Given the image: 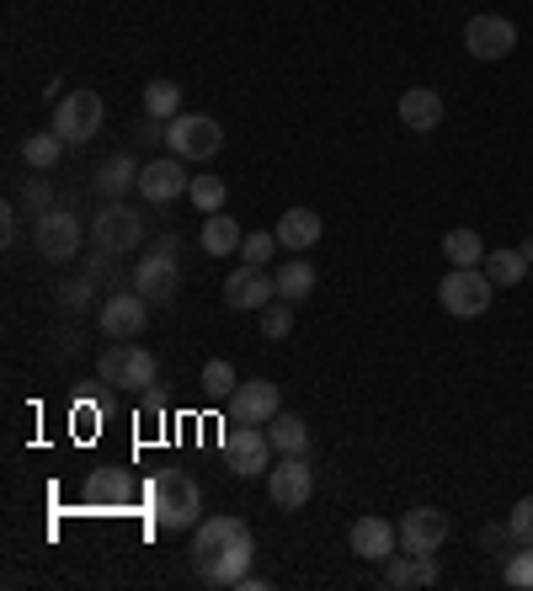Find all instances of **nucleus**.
Segmentation results:
<instances>
[{
  "mask_svg": "<svg viewBox=\"0 0 533 591\" xmlns=\"http://www.w3.org/2000/svg\"><path fill=\"white\" fill-rule=\"evenodd\" d=\"M251 560H257V538L245 528V517H203L192 528V570L198 581L213 591H240V581L251 576Z\"/></svg>",
  "mask_w": 533,
  "mask_h": 591,
  "instance_id": "1",
  "label": "nucleus"
},
{
  "mask_svg": "<svg viewBox=\"0 0 533 591\" xmlns=\"http://www.w3.org/2000/svg\"><path fill=\"white\" fill-rule=\"evenodd\" d=\"M149 511L160 532H187L203 523V490L187 469H160L149 479Z\"/></svg>",
  "mask_w": 533,
  "mask_h": 591,
  "instance_id": "2",
  "label": "nucleus"
},
{
  "mask_svg": "<svg viewBox=\"0 0 533 591\" xmlns=\"http://www.w3.org/2000/svg\"><path fill=\"white\" fill-rule=\"evenodd\" d=\"M155 379H160V362H155V352L149 347H134V341H113L107 352L96 357V384L107 389H155Z\"/></svg>",
  "mask_w": 533,
  "mask_h": 591,
  "instance_id": "3",
  "label": "nucleus"
},
{
  "mask_svg": "<svg viewBox=\"0 0 533 591\" xmlns=\"http://www.w3.org/2000/svg\"><path fill=\"white\" fill-rule=\"evenodd\" d=\"M491 298H497V283L485 277V266H453L443 283H438V304H443L453 320H474V315H485V309H491Z\"/></svg>",
  "mask_w": 533,
  "mask_h": 591,
  "instance_id": "4",
  "label": "nucleus"
},
{
  "mask_svg": "<svg viewBox=\"0 0 533 591\" xmlns=\"http://www.w3.org/2000/svg\"><path fill=\"white\" fill-rule=\"evenodd\" d=\"M219 453H224V469L240 474V479H257V474L272 469V437H266V426H245V421H230L224 426V443H219Z\"/></svg>",
  "mask_w": 533,
  "mask_h": 591,
  "instance_id": "5",
  "label": "nucleus"
},
{
  "mask_svg": "<svg viewBox=\"0 0 533 591\" xmlns=\"http://www.w3.org/2000/svg\"><path fill=\"white\" fill-rule=\"evenodd\" d=\"M32 245H38V256H43V262H75V256H81V245H86V230H81V219H75L70 208L54 203L49 213H38V224H32Z\"/></svg>",
  "mask_w": 533,
  "mask_h": 591,
  "instance_id": "6",
  "label": "nucleus"
},
{
  "mask_svg": "<svg viewBox=\"0 0 533 591\" xmlns=\"http://www.w3.org/2000/svg\"><path fill=\"white\" fill-rule=\"evenodd\" d=\"M102 123H107V102L86 86H75L70 96L54 102V134H64L70 145H91L102 134Z\"/></svg>",
  "mask_w": 533,
  "mask_h": 591,
  "instance_id": "7",
  "label": "nucleus"
},
{
  "mask_svg": "<svg viewBox=\"0 0 533 591\" xmlns=\"http://www.w3.org/2000/svg\"><path fill=\"white\" fill-rule=\"evenodd\" d=\"M181 288V272H177V235H166L149 256H139L134 266V294L149 298V304H171Z\"/></svg>",
  "mask_w": 533,
  "mask_h": 591,
  "instance_id": "8",
  "label": "nucleus"
},
{
  "mask_svg": "<svg viewBox=\"0 0 533 591\" xmlns=\"http://www.w3.org/2000/svg\"><path fill=\"white\" fill-rule=\"evenodd\" d=\"M91 240H96L102 256H128L145 240V219L134 208H123V198H107V208L91 219Z\"/></svg>",
  "mask_w": 533,
  "mask_h": 591,
  "instance_id": "9",
  "label": "nucleus"
},
{
  "mask_svg": "<svg viewBox=\"0 0 533 591\" xmlns=\"http://www.w3.org/2000/svg\"><path fill=\"white\" fill-rule=\"evenodd\" d=\"M224 145V128L203 113H177V118L166 123V149L181 155V160H213Z\"/></svg>",
  "mask_w": 533,
  "mask_h": 591,
  "instance_id": "10",
  "label": "nucleus"
},
{
  "mask_svg": "<svg viewBox=\"0 0 533 591\" xmlns=\"http://www.w3.org/2000/svg\"><path fill=\"white\" fill-rule=\"evenodd\" d=\"M266 496H272V506H283V511H299V506L315 496L310 458H304V453H278V464L266 469Z\"/></svg>",
  "mask_w": 533,
  "mask_h": 591,
  "instance_id": "11",
  "label": "nucleus"
},
{
  "mask_svg": "<svg viewBox=\"0 0 533 591\" xmlns=\"http://www.w3.org/2000/svg\"><path fill=\"white\" fill-rule=\"evenodd\" d=\"M96 326L107 341H134L139 330L149 326V298H139L134 288H113V294L102 298V315H96Z\"/></svg>",
  "mask_w": 533,
  "mask_h": 591,
  "instance_id": "12",
  "label": "nucleus"
},
{
  "mask_svg": "<svg viewBox=\"0 0 533 591\" xmlns=\"http://www.w3.org/2000/svg\"><path fill=\"white\" fill-rule=\"evenodd\" d=\"M187 187H192V171L171 149L139 166V192H145L149 203H177V198H187Z\"/></svg>",
  "mask_w": 533,
  "mask_h": 591,
  "instance_id": "13",
  "label": "nucleus"
},
{
  "mask_svg": "<svg viewBox=\"0 0 533 591\" xmlns=\"http://www.w3.org/2000/svg\"><path fill=\"white\" fill-rule=\"evenodd\" d=\"M395 528H400V549H406V555H438L448 543V511H438V506H411Z\"/></svg>",
  "mask_w": 533,
  "mask_h": 591,
  "instance_id": "14",
  "label": "nucleus"
},
{
  "mask_svg": "<svg viewBox=\"0 0 533 591\" xmlns=\"http://www.w3.org/2000/svg\"><path fill=\"white\" fill-rule=\"evenodd\" d=\"M464 49L474 60H506L518 49V28L506 17H497V11H480V17L464 22Z\"/></svg>",
  "mask_w": 533,
  "mask_h": 591,
  "instance_id": "15",
  "label": "nucleus"
},
{
  "mask_svg": "<svg viewBox=\"0 0 533 591\" xmlns=\"http://www.w3.org/2000/svg\"><path fill=\"white\" fill-rule=\"evenodd\" d=\"M278 411H283V394L272 379H245L230 394V421H245V426H266Z\"/></svg>",
  "mask_w": 533,
  "mask_h": 591,
  "instance_id": "16",
  "label": "nucleus"
},
{
  "mask_svg": "<svg viewBox=\"0 0 533 591\" xmlns=\"http://www.w3.org/2000/svg\"><path fill=\"white\" fill-rule=\"evenodd\" d=\"M347 543H353L357 560L385 564L389 555L400 549V528H395V523H385V517H357L353 528H347Z\"/></svg>",
  "mask_w": 533,
  "mask_h": 591,
  "instance_id": "17",
  "label": "nucleus"
},
{
  "mask_svg": "<svg viewBox=\"0 0 533 591\" xmlns=\"http://www.w3.org/2000/svg\"><path fill=\"white\" fill-rule=\"evenodd\" d=\"M272 298H278V277H266L262 266H240V272L224 277V304L230 309H257L262 315Z\"/></svg>",
  "mask_w": 533,
  "mask_h": 591,
  "instance_id": "18",
  "label": "nucleus"
},
{
  "mask_svg": "<svg viewBox=\"0 0 533 591\" xmlns=\"http://www.w3.org/2000/svg\"><path fill=\"white\" fill-rule=\"evenodd\" d=\"M379 581H385L389 591L438 587V560H432V555H406V549H395V555L379 564Z\"/></svg>",
  "mask_w": 533,
  "mask_h": 591,
  "instance_id": "19",
  "label": "nucleus"
},
{
  "mask_svg": "<svg viewBox=\"0 0 533 591\" xmlns=\"http://www.w3.org/2000/svg\"><path fill=\"white\" fill-rule=\"evenodd\" d=\"M400 123H406L411 134H432V128L443 123V96L432 86H411L400 96Z\"/></svg>",
  "mask_w": 533,
  "mask_h": 591,
  "instance_id": "20",
  "label": "nucleus"
},
{
  "mask_svg": "<svg viewBox=\"0 0 533 591\" xmlns=\"http://www.w3.org/2000/svg\"><path fill=\"white\" fill-rule=\"evenodd\" d=\"M321 240V213L315 208H289V213H278V245L294 256V251H310Z\"/></svg>",
  "mask_w": 533,
  "mask_h": 591,
  "instance_id": "21",
  "label": "nucleus"
},
{
  "mask_svg": "<svg viewBox=\"0 0 533 591\" xmlns=\"http://www.w3.org/2000/svg\"><path fill=\"white\" fill-rule=\"evenodd\" d=\"M128 187H139V160H134V155H107V160L96 166V192H102V198H123Z\"/></svg>",
  "mask_w": 533,
  "mask_h": 591,
  "instance_id": "22",
  "label": "nucleus"
},
{
  "mask_svg": "<svg viewBox=\"0 0 533 591\" xmlns=\"http://www.w3.org/2000/svg\"><path fill=\"white\" fill-rule=\"evenodd\" d=\"M266 437H272L278 453H310V421L294 411H278L266 421Z\"/></svg>",
  "mask_w": 533,
  "mask_h": 591,
  "instance_id": "23",
  "label": "nucleus"
},
{
  "mask_svg": "<svg viewBox=\"0 0 533 591\" xmlns=\"http://www.w3.org/2000/svg\"><path fill=\"white\" fill-rule=\"evenodd\" d=\"M315 266L304 262V256H289V262L278 266V298H289V304H304V298L315 294Z\"/></svg>",
  "mask_w": 533,
  "mask_h": 591,
  "instance_id": "24",
  "label": "nucleus"
},
{
  "mask_svg": "<svg viewBox=\"0 0 533 591\" xmlns=\"http://www.w3.org/2000/svg\"><path fill=\"white\" fill-rule=\"evenodd\" d=\"M134 502V485L118 469H96L86 479V506H128Z\"/></svg>",
  "mask_w": 533,
  "mask_h": 591,
  "instance_id": "25",
  "label": "nucleus"
},
{
  "mask_svg": "<svg viewBox=\"0 0 533 591\" xmlns=\"http://www.w3.org/2000/svg\"><path fill=\"white\" fill-rule=\"evenodd\" d=\"M480 266H485V277H491L497 288H518V283L533 272V262L523 256V251H485V262Z\"/></svg>",
  "mask_w": 533,
  "mask_h": 591,
  "instance_id": "26",
  "label": "nucleus"
},
{
  "mask_svg": "<svg viewBox=\"0 0 533 591\" xmlns=\"http://www.w3.org/2000/svg\"><path fill=\"white\" fill-rule=\"evenodd\" d=\"M240 224L230 213H203V251L208 256H236L240 251Z\"/></svg>",
  "mask_w": 533,
  "mask_h": 591,
  "instance_id": "27",
  "label": "nucleus"
},
{
  "mask_svg": "<svg viewBox=\"0 0 533 591\" xmlns=\"http://www.w3.org/2000/svg\"><path fill=\"white\" fill-rule=\"evenodd\" d=\"M64 134H54V128H43V134H28V145H22V160H28L32 171H54L64 155Z\"/></svg>",
  "mask_w": 533,
  "mask_h": 591,
  "instance_id": "28",
  "label": "nucleus"
},
{
  "mask_svg": "<svg viewBox=\"0 0 533 591\" xmlns=\"http://www.w3.org/2000/svg\"><path fill=\"white\" fill-rule=\"evenodd\" d=\"M181 113V86L177 81H149L145 86V118L171 123Z\"/></svg>",
  "mask_w": 533,
  "mask_h": 591,
  "instance_id": "29",
  "label": "nucleus"
},
{
  "mask_svg": "<svg viewBox=\"0 0 533 591\" xmlns=\"http://www.w3.org/2000/svg\"><path fill=\"white\" fill-rule=\"evenodd\" d=\"M443 256H448V266H480L485 262V240L474 235V230H448Z\"/></svg>",
  "mask_w": 533,
  "mask_h": 591,
  "instance_id": "30",
  "label": "nucleus"
},
{
  "mask_svg": "<svg viewBox=\"0 0 533 591\" xmlns=\"http://www.w3.org/2000/svg\"><path fill=\"white\" fill-rule=\"evenodd\" d=\"M187 198H192V208H198V213H219V208H224V198H230V187L213 177V171H198V177H192V187H187Z\"/></svg>",
  "mask_w": 533,
  "mask_h": 591,
  "instance_id": "31",
  "label": "nucleus"
},
{
  "mask_svg": "<svg viewBox=\"0 0 533 591\" xmlns=\"http://www.w3.org/2000/svg\"><path fill=\"white\" fill-rule=\"evenodd\" d=\"M236 389H240V379H236V368H230L224 357L203 362V394H213V400H230Z\"/></svg>",
  "mask_w": 533,
  "mask_h": 591,
  "instance_id": "32",
  "label": "nucleus"
},
{
  "mask_svg": "<svg viewBox=\"0 0 533 591\" xmlns=\"http://www.w3.org/2000/svg\"><path fill=\"white\" fill-rule=\"evenodd\" d=\"M502 581L512 591H533V543H518V555H506Z\"/></svg>",
  "mask_w": 533,
  "mask_h": 591,
  "instance_id": "33",
  "label": "nucleus"
},
{
  "mask_svg": "<svg viewBox=\"0 0 533 591\" xmlns=\"http://www.w3.org/2000/svg\"><path fill=\"white\" fill-rule=\"evenodd\" d=\"M289 330H294V304H289V298H272L262 309V336L266 341H289Z\"/></svg>",
  "mask_w": 533,
  "mask_h": 591,
  "instance_id": "34",
  "label": "nucleus"
},
{
  "mask_svg": "<svg viewBox=\"0 0 533 591\" xmlns=\"http://www.w3.org/2000/svg\"><path fill=\"white\" fill-rule=\"evenodd\" d=\"M278 251H283V245H278V230H257V235L240 240V256H245V266H266Z\"/></svg>",
  "mask_w": 533,
  "mask_h": 591,
  "instance_id": "35",
  "label": "nucleus"
},
{
  "mask_svg": "<svg viewBox=\"0 0 533 591\" xmlns=\"http://www.w3.org/2000/svg\"><path fill=\"white\" fill-rule=\"evenodd\" d=\"M506 532H512V543H533V496H523L506 511Z\"/></svg>",
  "mask_w": 533,
  "mask_h": 591,
  "instance_id": "36",
  "label": "nucleus"
},
{
  "mask_svg": "<svg viewBox=\"0 0 533 591\" xmlns=\"http://www.w3.org/2000/svg\"><path fill=\"white\" fill-rule=\"evenodd\" d=\"M91 283H96V277H75V283H64V288H60V298L70 304V309H75V315H81V309L91 304Z\"/></svg>",
  "mask_w": 533,
  "mask_h": 591,
  "instance_id": "37",
  "label": "nucleus"
},
{
  "mask_svg": "<svg viewBox=\"0 0 533 591\" xmlns=\"http://www.w3.org/2000/svg\"><path fill=\"white\" fill-rule=\"evenodd\" d=\"M22 203H28L32 213H49V208H54V198H49V187H43V181L32 177L28 187H22Z\"/></svg>",
  "mask_w": 533,
  "mask_h": 591,
  "instance_id": "38",
  "label": "nucleus"
},
{
  "mask_svg": "<svg viewBox=\"0 0 533 591\" xmlns=\"http://www.w3.org/2000/svg\"><path fill=\"white\" fill-rule=\"evenodd\" d=\"M0 245H6V251L17 245V208H6V213H0Z\"/></svg>",
  "mask_w": 533,
  "mask_h": 591,
  "instance_id": "39",
  "label": "nucleus"
},
{
  "mask_svg": "<svg viewBox=\"0 0 533 591\" xmlns=\"http://www.w3.org/2000/svg\"><path fill=\"white\" fill-rule=\"evenodd\" d=\"M518 251H523V256H529V262H533V235L523 240V245H518Z\"/></svg>",
  "mask_w": 533,
  "mask_h": 591,
  "instance_id": "40",
  "label": "nucleus"
}]
</instances>
